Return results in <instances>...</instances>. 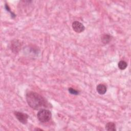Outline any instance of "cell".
<instances>
[{
  "label": "cell",
  "mask_w": 131,
  "mask_h": 131,
  "mask_svg": "<svg viewBox=\"0 0 131 131\" xmlns=\"http://www.w3.org/2000/svg\"><path fill=\"white\" fill-rule=\"evenodd\" d=\"M72 28L76 32L81 33L84 30L85 27L80 22L75 21L72 23Z\"/></svg>",
  "instance_id": "5b68a950"
},
{
  "label": "cell",
  "mask_w": 131,
  "mask_h": 131,
  "mask_svg": "<svg viewBox=\"0 0 131 131\" xmlns=\"http://www.w3.org/2000/svg\"><path fill=\"white\" fill-rule=\"evenodd\" d=\"M101 41L104 45L108 43L112 40V36L108 34H103L101 37Z\"/></svg>",
  "instance_id": "52a82bcc"
},
{
  "label": "cell",
  "mask_w": 131,
  "mask_h": 131,
  "mask_svg": "<svg viewBox=\"0 0 131 131\" xmlns=\"http://www.w3.org/2000/svg\"><path fill=\"white\" fill-rule=\"evenodd\" d=\"M14 114L16 118V119L21 123L23 124H26L28 121V115L27 114L19 112H14Z\"/></svg>",
  "instance_id": "3957f363"
},
{
  "label": "cell",
  "mask_w": 131,
  "mask_h": 131,
  "mask_svg": "<svg viewBox=\"0 0 131 131\" xmlns=\"http://www.w3.org/2000/svg\"><path fill=\"white\" fill-rule=\"evenodd\" d=\"M10 48L12 51L14 53H18L21 49L20 42L18 40H13L11 41Z\"/></svg>",
  "instance_id": "277c9868"
},
{
  "label": "cell",
  "mask_w": 131,
  "mask_h": 131,
  "mask_svg": "<svg viewBox=\"0 0 131 131\" xmlns=\"http://www.w3.org/2000/svg\"><path fill=\"white\" fill-rule=\"evenodd\" d=\"M69 92L70 93H71V94L72 95H77L79 94V92L76 91V90L72 88H70L69 89Z\"/></svg>",
  "instance_id": "30bf717a"
},
{
  "label": "cell",
  "mask_w": 131,
  "mask_h": 131,
  "mask_svg": "<svg viewBox=\"0 0 131 131\" xmlns=\"http://www.w3.org/2000/svg\"><path fill=\"white\" fill-rule=\"evenodd\" d=\"M118 65L119 68L121 70H123L125 69L127 66V64L126 62L124 60H120L119 62Z\"/></svg>",
  "instance_id": "9c48e42d"
},
{
  "label": "cell",
  "mask_w": 131,
  "mask_h": 131,
  "mask_svg": "<svg viewBox=\"0 0 131 131\" xmlns=\"http://www.w3.org/2000/svg\"><path fill=\"white\" fill-rule=\"evenodd\" d=\"M35 130H42V129H40V128H35Z\"/></svg>",
  "instance_id": "7c38bea8"
},
{
  "label": "cell",
  "mask_w": 131,
  "mask_h": 131,
  "mask_svg": "<svg viewBox=\"0 0 131 131\" xmlns=\"http://www.w3.org/2000/svg\"><path fill=\"white\" fill-rule=\"evenodd\" d=\"M37 117L38 120L41 122H47L50 120L52 117L51 112L46 109H41L39 110L37 114Z\"/></svg>",
  "instance_id": "7a4b0ae2"
},
{
  "label": "cell",
  "mask_w": 131,
  "mask_h": 131,
  "mask_svg": "<svg viewBox=\"0 0 131 131\" xmlns=\"http://www.w3.org/2000/svg\"><path fill=\"white\" fill-rule=\"evenodd\" d=\"M28 105L34 110L43 109L48 107V101L39 94L34 92H29L26 95Z\"/></svg>",
  "instance_id": "6da1fadb"
},
{
  "label": "cell",
  "mask_w": 131,
  "mask_h": 131,
  "mask_svg": "<svg viewBox=\"0 0 131 131\" xmlns=\"http://www.w3.org/2000/svg\"><path fill=\"white\" fill-rule=\"evenodd\" d=\"M96 90L97 92L100 95L104 94L106 92V87L104 84H99L96 87Z\"/></svg>",
  "instance_id": "8992f818"
},
{
  "label": "cell",
  "mask_w": 131,
  "mask_h": 131,
  "mask_svg": "<svg viewBox=\"0 0 131 131\" xmlns=\"http://www.w3.org/2000/svg\"><path fill=\"white\" fill-rule=\"evenodd\" d=\"M105 129L108 131H115L116 129V125L114 122H108L105 125Z\"/></svg>",
  "instance_id": "ba28073f"
},
{
  "label": "cell",
  "mask_w": 131,
  "mask_h": 131,
  "mask_svg": "<svg viewBox=\"0 0 131 131\" xmlns=\"http://www.w3.org/2000/svg\"><path fill=\"white\" fill-rule=\"evenodd\" d=\"M5 8H6V9L8 11H9V12H10V13H11V15H12V16H15V15H14L13 13H12V12L10 11V8H9V7L8 5H7V4H6V5H5Z\"/></svg>",
  "instance_id": "8fae6325"
}]
</instances>
